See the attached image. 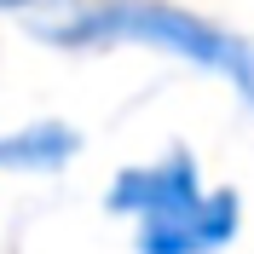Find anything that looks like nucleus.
Listing matches in <instances>:
<instances>
[{
    "instance_id": "obj_1",
    "label": "nucleus",
    "mask_w": 254,
    "mask_h": 254,
    "mask_svg": "<svg viewBox=\"0 0 254 254\" xmlns=\"http://www.w3.org/2000/svg\"><path fill=\"white\" fill-rule=\"evenodd\" d=\"M35 35L64 47V52L122 47V41L162 47L174 58L196 64V69H208V75L231 81L243 93V104L254 110V41L237 35V29L208 23L202 12L174 6V0H81V6H64L47 23H35Z\"/></svg>"
},
{
    "instance_id": "obj_5",
    "label": "nucleus",
    "mask_w": 254,
    "mask_h": 254,
    "mask_svg": "<svg viewBox=\"0 0 254 254\" xmlns=\"http://www.w3.org/2000/svg\"><path fill=\"white\" fill-rule=\"evenodd\" d=\"M29 6H52V0H0V12H29Z\"/></svg>"
},
{
    "instance_id": "obj_2",
    "label": "nucleus",
    "mask_w": 254,
    "mask_h": 254,
    "mask_svg": "<svg viewBox=\"0 0 254 254\" xmlns=\"http://www.w3.org/2000/svg\"><path fill=\"white\" fill-rule=\"evenodd\" d=\"M202 168H196V156L190 150H168V156L156 162H133V168H122V174L110 179V208L116 214H127V220H168V214H179V208H190L196 196H202Z\"/></svg>"
},
{
    "instance_id": "obj_4",
    "label": "nucleus",
    "mask_w": 254,
    "mask_h": 254,
    "mask_svg": "<svg viewBox=\"0 0 254 254\" xmlns=\"http://www.w3.org/2000/svg\"><path fill=\"white\" fill-rule=\"evenodd\" d=\"M81 150V133L69 122H29L17 127V133H6L0 139V168H17V174H58V168H69Z\"/></svg>"
},
{
    "instance_id": "obj_3",
    "label": "nucleus",
    "mask_w": 254,
    "mask_h": 254,
    "mask_svg": "<svg viewBox=\"0 0 254 254\" xmlns=\"http://www.w3.org/2000/svg\"><path fill=\"white\" fill-rule=\"evenodd\" d=\"M243 231L237 190H202L190 208L139 225V254H220Z\"/></svg>"
}]
</instances>
